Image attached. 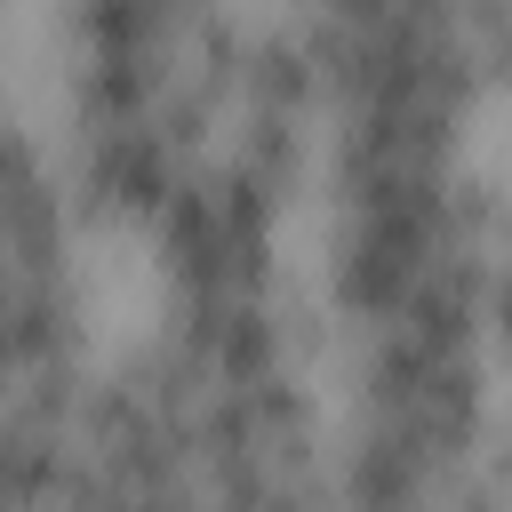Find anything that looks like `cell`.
I'll list each match as a JSON object with an SVG mask.
<instances>
[{"label":"cell","mask_w":512,"mask_h":512,"mask_svg":"<svg viewBox=\"0 0 512 512\" xmlns=\"http://www.w3.org/2000/svg\"><path fill=\"white\" fill-rule=\"evenodd\" d=\"M96 512H328V376L304 288H152L72 416Z\"/></svg>","instance_id":"cell-1"},{"label":"cell","mask_w":512,"mask_h":512,"mask_svg":"<svg viewBox=\"0 0 512 512\" xmlns=\"http://www.w3.org/2000/svg\"><path fill=\"white\" fill-rule=\"evenodd\" d=\"M96 248L104 232L56 128L0 80V448H32L80 416L112 344Z\"/></svg>","instance_id":"cell-2"},{"label":"cell","mask_w":512,"mask_h":512,"mask_svg":"<svg viewBox=\"0 0 512 512\" xmlns=\"http://www.w3.org/2000/svg\"><path fill=\"white\" fill-rule=\"evenodd\" d=\"M0 16H8V0H0Z\"/></svg>","instance_id":"cell-4"},{"label":"cell","mask_w":512,"mask_h":512,"mask_svg":"<svg viewBox=\"0 0 512 512\" xmlns=\"http://www.w3.org/2000/svg\"><path fill=\"white\" fill-rule=\"evenodd\" d=\"M256 0H56V136L128 120L184 80H200L240 32Z\"/></svg>","instance_id":"cell-3"}]
</instances>
